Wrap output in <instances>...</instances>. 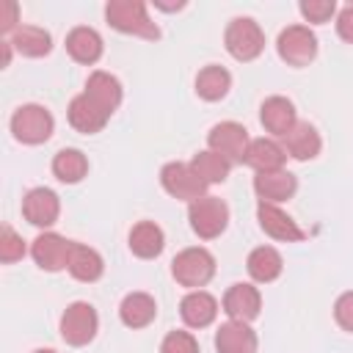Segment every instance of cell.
<instances>
[{"label": "cell", "instance_id": "5", "mask_svg": "<svg viewBox=\"0 0 353 353\" xmlns=\"http://www.w3.org/2000/svg\"><path fill=\"white\" fill-rule=\"evenodd\" d=\"M11 132L22 143H44L52 135V116L41 105H22L11 116Z\"/></svg>", "mask_w": 353, "mask_h": 353}, {"label": "cell", "instance_id": "16", "mask_svg": "<svg viewBox=\"0 0 353 353\" xmlns=\"http://www.w3.org/2000/svg\"><path fill=\"white\" fill-rule=\"evenodd\" d=\"M215 350L218 353H256V334L248 328V323L229 320L215 334Z\"/></svg>", "mask_w": 353, "mask_h": 353}, {"label": "cell", "instance_id": "37", "mask_svg": "<svg viewBox=\"0 0 353 353\" xmlns=\"http://www.w3.org/2000/svg\"><path fill=\"white\" fill-rule=\"evenodd\" d=\"M33 353H55V350H33Z\"/></svg>", "mask_w": 353, "mask_h": 353}, {"label": "cell", "instance_id": "34", "mask_svg": "<svg viewBox=\"0 0 353 353\" xmlns=\"http://www.w3.org/2000/svg\"><path fill=\"white\" fill-rule=\"evenodd\" d=\"M334 317L345 331H353V292H345L334 303Z\"/></svg>", "mask_w": 353, "mask_h": 353}, {"label": "cell", "instance_id": "10", "mask_svg": "<svg viewBox=\"0 0 353 353\" xmlns=\"http://www.w3.org/2000/svg\"><path fill=\"white\" fill-rule=\"evenodd\" d=\"M69 251H72V240L55 234V232H44L33 240L30 245V256L36 259V265L41 270H61L69 265Z\"/></svg>", "mask_w": 353, "mask_h": 353}, {"label": "cell", "instance_id": "24", "mask_svg": "<svg viewBox=\"0 0 353 353\" xmlns=\"http://www.w3.org/2000/svg\"><path fill=\"white\" fill-rule=\"evenodd\" d=\"M66 270H69L77 281H97V279L102 276L105 265H102V256H99L94 248H88V245H83V243H72Z\"/></svg>", "mask_w": 353, "mask_h": 353}, {"label": "cell", "instance_id": "31", "mask_svg": "<svg viewBox=\"0 0 353 353\" xmlns=\"http://www.w3.org/2000/svg\"><path fill=\"white\" fill-rule=\"evenodd\" d=\"M25 256V243H22V237L11 229V226H3V232H0V259L6 262V265H11V262H17V259H22Z\"/></svg>", "mask_w": 353, "mask_h": 353}, {"label": "cell", "instance_id": "11", "mask_svg": "<svg viewBox=\"0 0 353 353\" xmlns=\"http://www.w3.org/2000/svg\"><path fill=\"white\" fill-rule=\"evenodd\" d=\"M58 212H61V201L50 188H33L22 199V215L33 226H52L58 221Z\"/></svg>", "mask_w": 353, "mask_h": 353}, {"label": "cell", "instance_id": "35", "mask_svg": "<svg viewBox=\"0 0 353 353\" xmlns=\"http://www.w3.org/2000/svg\"><path fill=\"white\" fill-rule=\"evenodd\" d=\"M17 22H19V6L14 0H3L0 3V30L11 33V30H17Z\"/></svg>", "mask_w": 353, "mask_h": 353}, {"label": "cell", "instance_id": "18", "mask_svg": "<svg viewBox=\"0 0 353 353\" xmlns=\"http://www.w3.org/2000/svg\"><path fill=\"white\" fill-rule=\"evenodd\" d=\"M259 119H262V124H265V130L268 132H273V135H287L292 127H295V108H292V102L287 99V97H268L265 102H262V110H259Z\"/></svg>", "mask_w": 353, "mask_h": 353}, {"label": "cell", "instance_id": "33", "mask_svg": "<svg viewBox=\"0 0 353 353\" xmlns=\"http://www.w3.org/2000/svg\"><path fill=\"white\" fill-rule=\"evenodd\" d=\"M334 11H336L334 0H301V14L309 22H328Z\"/></svg>", "mask_w": 353, "mask_h": 353}, {"label": "cell", "instance_id": "8", "mask_svg": "<svg viewBox=\"0 0 353 353\" xmlns=\"http://www.w3.org/2000/svg\"><path fill=\"white\" fill-rule=\"evenodd\" d=\"M160 182L174 199H182V201H190V204L196 199H201L204 190H207V182L190 168V163H168V165H163Z\"/></svg>", "mask_w": 353, "mask_h": 353}, {"label": "cell", "instance_id": "28", "mask_svg": "<svg viewBox=\"0 0 353 353\" xmlns=\"http://www.w3.org/2000/svg\"><path fill=\"white\" fill-rule=\"evenodd\" d=\"M248 273H251V279H256V281H273L279 273H281V254L276 251V248H270V245H259V248H254L251 254H248Z\"/></svg>", "mask_w": 353, "mask_h": 353}, {"label": "cell", "instance_id": "12", "mask_svg": "<svg viewBox=\"0 0 353 353\" xmlns=\"http://www.w3.org/2000/svg\"><path fill=\"white\" fill-rule=\"evenodd\" d=\"M256 218H259L262 232H265L268 237H273V240H284V243H298V240H303V229H298V223H295L284 210H279L276 204L259 201Z\"/></svg>", "mask_w": 353, "mask_h": 353}, {"label": "cell", "instance_id": "32", "mask_svg": "<svg viewBox=\"0 0 353 353\" xmlns=\"http://www.w3.org/2000/svg\"><path fill=\"white\" fill-rule=\"evenodd\" d=\"M160 353H199V342L188 331H171L163 339Z\"/></svg>", "mask_w": 353, "mask_h": 353}, {"label": "cell", "instance_id": "9", "mask_svg": "<svg viewBox=\"0 0 353 353\" xmlns=\"http://www.w3.org/2000/svg\"><path fill=\"white\" fill-rule=\"evenodd\" d=\"M279 55L290 66H306L317 55V39L306 25H290L279 33Z\"/></svg>", "mask_w": 353, "mask_h": 353}, {"label": "cell", "instance_id": "13", "mask_svg": "<svg viewBox=\"0 0 353 353\" xmlns=\"http://www.w3.org/2000/svg\"><path fill=\"white\" fill-rule=\"evenodd\" d=\"M298 182L290 171L279 168V171H262L254 176V190L259 196V201L265 204H276V201H287L295 193Z\"/></svg>", "mask_w": 353, "mask_h": 353}, {"label": "cell", "instance_id": "25", "mask_svg": "<svg viewBox=\"0 0 353 353\" xmlns=\"http://www.w3.org/2000/svg\"><path fill=\"white\" fill-rule=\"evenodd\" d=\"M66 50L77 63H94L102 55V39L94 28L80 25L66 36Z\"/></svg>", "mask_w": 353, "mask_h": 353}, {"label": "cell", "instance_id": "4", "mask_svg": "<svg viewBox=\"0 0 353 353\" xmlns=\"http://www.w3.org/2000/svg\"><path fill=\"white\" fill-rule=\"evenodd\" d=\"M226 50L232 58L237 61H254L262 50H265V36L259 30V25L251 19V17H237L229 22L226 28Z\"/></svg>", "mask_w": 353, "mask_h": 353}, {"label": "cell", "instance_id": "36", "mask_svg": "<svg viewBox=\"0 0 353 353\" xmlns=\"http://www.w3.org/2000/svg\"><path fill=\"white\" fill-rule=\"evenodd\" d=\"M336 33H339L347 44H353V6H345V8L339 11V17H336Z\"/></svg>", "mask_w": 353, "mask_h": 353}, {"label": "cell", "instance_id": "23", "mask_svg": "<svg viewBox=\"0 0 353 353\" xmlns=\"http://www.w3.org/2000/svg\"><path fill=\"white\" fill-rule=\"evenodd\" d=\"M163 245H165V237H163V229L157 223L141 221V223L132 226V232H130V251L135 256L152 259V256H157L163 251Z\"/></svg>", "mask_w": 353, "mask_h": 353}, {"label": "cell", "instance_id": "1", "mask_svg": "<svg viewBox=\"0 0 353 353\" xmlns=\"http://www.w3.org/2000/svg\"><path fill=\"white\" fill-rule=\"evenodd\" d=\"M105 17L121 33H132L141 39H157L160 36L157 25L149 19L146 6L141 0H110L105 6Z\"/></svg>", "mask_w": 353, "mask_h": 353}, {"label": "cell", "instance_id": "3", "mask_svg": "<svg viewBox=\"0 0 353 353\" xmlns=\"http://www.w3.org/2000/svg\"><path fill=\"white\" fill-rule=\"evenodd\" d=\"M171 273L182 287H204L215 273V259L207 248H185L174 256Z\"/></svg>", "mask_w": 353, "mask_h": 353}, {"label": "cell", "instance_id": "19", "mask_svg": "<svg viewBox=\"0 0 353 353\" xmlns=\"http://www.w3.org/2000/svg\"><path fill=\"white\" fill-rule=\"evenodd\" d=\"M284 152L295 160H312L320 154V135L309 121H295V127L284 135Z\"/></svg>", "mask_w": 353, "mask_h": 353}, {"label": "cell", "instance_id": "27", "mask_svg": "<svg viewBox=\"0 0 353 353\" xmlns=\"http://www.w3.org/2000/svg\"><path fill=\"white\" fill-rule=\"evenodd\" d=\"M232 85V74L223 69V66H204L196 77V94L207 102H215V99H223L226 91Z\"/></svg>", "mask_w": 353, "mask_h": 353}, {"label": "cell", "instance_id": "15", "mask_svg": "<svg viewBox=\"0 0 353 353\" xmlns=\"http://www.w3.org/2000/svg\"><path fill=\"white\" fill-rule=\"evenodd\" d=\"M110 113H105L94 99H88L85 94H77L72 102H69V124L77 130V132H85V135H94L99 132L105 124H108Z\"/></svg>", "mask_w": 353, "mask_h": 353}, {"label": "cell", "instance_id": "7", "mask_svg": "<svg viewBox=\"0 0 353 353\" xmlns=\"http://www.w3.org/2000/svg\"><path fill=\"white\" fill-rule=\"evenodd\" d=\"M207 143L215 154H221L229 163H245V152H248V132L243 124L237 121H221L210 130Z\"/></svg>", "mask_w": 353, "mask_h": 353}, {"label": "cell", "instance_id": "29", "mask_svg": "<svg viewBox=\"0 0 353 353\" xmlns=\"http://www.w3.org/2000/svg\"><path fill=\"white\" fill-rule=\"evenodd\" d=\"M88 171V160L80 149H61L55 157H52V174L61 179V182H80Z\"/></svg>", "mask_w": 353, "mask_h": 353}, {"label": "cell", "instance_id": "21", "mask_svg": "<svg viewBox=\"0 0 353 353\" xmlns=\"http://www.w3.org/2000/svg\"><path fill=\"white\" fill-rule=\"evenodd\" d=\"M88 99H94L105 113H113L121 102V83L108 72H94L83 91Z\"/></svg>", "mask_w": 353, "mask_h": 353}, {"label": "cell", "instance_id": "30", "mask_svg": "<svg viewBox=\"0 0 353 353\" xmlns=\"http://www.w3.org/2000/svg\"><path fill=\"white\" fill-rule=\"evenodd\" d=\"M229 160H223L221 154H215L212 149H204L199 154H193L190 160V168L207 182V185H215V182H223L229 176Z\"/></svg>", "mask_w": 353, "mask_h": 353}, {"label": "cell", "instance_id": "22", "mask_svg": "<svg viewBox=\"0 0 353 353\" xmlns=\"http://www.w3.org/2000/svg\"><path fill=\"white\" fill-rule=\"evenodd\" d=\"M154 314H157V303L146 292H130L119 306V317L127 328H143L154 320Z\"/></svg>", "mask_w": 353, "mask_h": 353}, {"label": "cell", "instance_id": "6", "mask_svg": "<svg viewBox=\"0 0 353 353\" xmlns=\"http://www.w3.org/2000/svg\"><path fill=\"white\" fill-rule=\"evenodd\" d=\"M97 325H99V320H97L94 306L85 303V301H74V303L66 306V312L61 317V336L69 345L80 347V345H88L94 339Z\"/></svg>", "mask_w": 353, "mask_h": 353}, {"label": "cell", "instance_id": "14", "mask_svg": "<svg viewBox=\"0 0 353 353\" xmlns=\"http://www.w3.org/2000/svg\"><path fill=\"white\" fill-rule=\"evenodd\" d=\"M259 290L251 287V284H232L223 295V312L232 317V320H240V323H248L259 314Z\"/></svg>", "mask_w": 353, "mask_h": 353}, {"label": "cell", "instance_id": "20", "mask_svg": "<svg viewBox=\"0 0 353 353\" xmlns=\"http://www.w3.org/2000/svg\"><path fill=\"white\" fill-rule=\"evenodd\" d=\"M284 160H287L284 146H279L270 138H256V141L248 143L245 165H251L256 174H262V171H279L284 165Z\"/></svg>", "mask_w": 353, "mask_h": 353}, {"label": "cell", "instance_id": "17", "mask_svg": "<svg viewBox=\"0 0 353 353\" xmlns=\"http://www.w3.org/2000/svg\"><path fill=\"white\" fill-rule=\"evenodd\" d=\"M179 314H182V320H185L190 328H204V325H210V323L215 320V314H218V301H215L210 292H204V290H193V292H188V295L182 298Z\"/></svg>", "mask_w": 353, "mask_h": 353}, {"label": "cell", "instance_id": "2", "mask_svg": "<svg viewBox=\"0 0 353 353\" xmlns=\"http://www.w3.org/2000/svg\"><path fill=\"white\" fill-rule=\"evenodd\" d=\"M188 218H190V229L199 237L212 240V237H218L226 229V223H229V207L218 196H201V199H196L188 207Z\"/></svg>", "mask_w": 353, "mask_h": 353}, {"label": "cell", "instance_id": "26", "mask_svg": "<svg viewBox=\"0 0 353 353\" xmlns=\"http://www.w3.org/2000/svg\"><path fill=\"white\" fill-rule=\"evenodd\" d=\"M11 47L28 58H41L52 50V39L44 28H36V25H22L14 30L11 36Z\"/></svg>", "mask_w": 353, "mask_h": 353}]
</instances>
